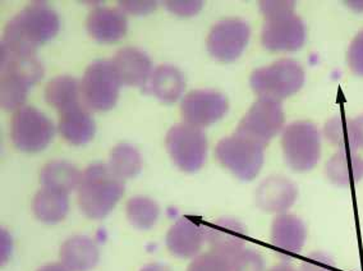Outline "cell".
Wrapping results in <instances>:
<instances>
[{
    "mask_svg": "<svg viewBox=\"0 0 363 271\" xmlns=\"http://www.w3.org/2000/svg\"><path fill=\"white\" fill-rule=\"evenodd\" d=\"M229 110V101L221 92L215 90L191 91L183 97L182 116L184 122L205 128L224 118Z\"/></svg>",
    "mask_w": 363,
    "mask_h": 271,
    "instance_id": "cell-13",
    "label": "cell"
},
{
    "mask_svg": "<svg viewBox=\"0 0 363 271\" xmlns=\"http://www.w3.org/2000/svg\"><path fill=\"white\" fill-rule=\"evenodd\" d=\"M230 261L233 271H266L265 258L253 248L245 247Z\"/></svg>",
    "mask_w": 363,
    "mask_h": 271,
    "instance_id": "cell-31",
    "label": "cell"
},
{
    "mask_svg": "<svg viewBox=\"0 0 363 271\" xmlns=\"http://www.w3.org/2000/svg\"><path fill=\"white\" fill-rule=\"evenodd\" d=\"M269 271H299L298 269H296L293 265L289 262H280V264L272 266V269Z\"/></svg>",
    "mask_w": 363,
    "mask_h": 271,
    "instance_id": "cell-40",
    "label": "cell"
},
{
    "mask_svg": "<svg viewBox=\"0 0 363 271\" xmlns=\"http://www.w3.org/2000/svg\"><path fill=\"white\" fill-rule=\"evenodd\" d=\"M46 103L57 109L59 114L82 103L81 84L71 76L52 78L44 90Z\"/></svg>",
    "mask_w": 363,
    "mask_h": 271,
    "instance_id": "cell-25",
    "label": "cell"
},
{
    "mask_svg": "<svg viewBox=\"0 0 363 271\" xmlns=\"http://www.w3.org/2000/svg\"><path fill=\"white\" fill-rule=\"evenodd\" d=\"M187 271H233V269L230 258L208 251L196 256L189 265Z\"/></svg>",
    "mask_w": 363,
    "mask_h": 271,
    "instance_id": "cell-30",
    "label": "cell"
},
{
    "mask_svg": "<svg viewBox=\"0 0 363 271\" xmlns=\"http://www.w3.org/2000/svg\"><path fill=\"white\" fill-rule=\"evenodd\" d=\"M206 242V226L189 218L177 220L169 228L165 243L169 252L179 258H195Z\"/></svg>",
    "mask_w": 363,
    "mask_h": 271,
    "instance_id": "cell-17",
    "label": "cell"
},
{
    "mask_svg": "<svg viewBox=\"0 0 363 271\" xmlns=\"http://www.w3.org/2000/svg\"><path fill=\"white\" fill-rule=\"evenodd\" d=\"M86 28L92 39L111 44L123 39L128 30V22L125 14L118 8L96 7L87 16Z\"/></svg>",
    "mask_w": 363,
    "mask_h": 271,
    "instance_id": "cell-19",
    "label": "cell"
},
{
    "mask_svg": "<svg viewBox=\"0 0 363 271\" xmlns=\"http://www.w3.org/2000/svg\"><path fill=\"white\" fill-rule=\"evenodd\" d=\"M280 145L286 165L296 173H308L321 160L323 135L311 121L289 123L281 132Z\"/></svg>",
    "mask_w": 363,
    "mask_h": 271,
    "instance_id": "cell-4",
    "label": "cell"
},
{
    "mask_svg": "<svg viewBox=\"0 0 363 271\" xmlns=\"http://www.w3.org/2000/svg\"><path fill=\"white\" fill-rule=\"evenodd\" d=\"M347 63L354 76L363 78V30L350 41L347 52Z\"/></svg>",
    "mask_w": 363,
    "mask_h": 271,
    "instance_id": "cell-33",
    "label": "cell"
},
{
    "mask_svg": "<svg viewBox=\"0 0 363 271\" xmlns=\"http://www.w3.org/2000/svg\"><path fill=\"white\" fill-rule=\"evenodd\" d=\"M265 149L264 145L234 132L216 143L215 157L237 179L250 182L257 178L264 167Z\"/></svg>",
    "mask_w": 363,
    "mask_h": 271,
    "instance_id": "cell-6",
    "label": "cell"
},
{
    "mask_svg": "<svg viewBox=\"0 0 363 271\" xmlns=\"http://www.w3.org/2000/svg\"><path fill=\"white\" fill-rule=\"evenodd\" d=\"M157 1H152V0H122L118 1V9H121L124 14H143L151 13L152 11H155L157 7Z\"/></svg>",
    "mask_w": 363,
    "mask_h": 271,
    "instance_id": "cell-36",
    "label": "cell"
},
{
    "mask_svg": "<svg viewBox=\"0 0 363 271\" xmlns=\"http://www.w3.org/2000/svg\"><path fill=\"white\" fill-rule=\"evenodd\" d=\"M44 76L35 55L17 57L0 52V105L8 111L25 106L28 91Z\"/></svg>",
    "mask_w": 363,
    "mask_h": 271,
    "instance_id": "cell-3",
    "label": "cell"
},
{
    "mask_svg": "<svg viewBox=\"0 0 363 271\" xmlns=\"http://www.w3.org/2000/svg\"><path fill=\"white\" fill-rule=\"evenodd\" d=\"M122 84L130 87H145L154 72L152 63L146 52L137 48H123L111 59Z\"/></svg>",
    "mask_w": 363,
    "mask_h": 271,
    "instance_id": "cell-18",
    "label": "cell"
},
{
    "mask_svg": "<svg viewBox=\"0 0 363 271\" xmlns=\"http://www.w3.org/2000/svg\"><path fill=\"white\" fill-rule=\"evenodd\" d=\"M99 248L86 236H73L60 247V264L68 271H90L98 265Z\"/></svg>",
    "mask_w": 363,
    "mask_h": 271,
    "instance_id": "cell-22",
    "label": "cell"
},
{
    "mask_svg": "<svg viewBox=\"0 0 363 271\" xmlns=\"http://www.w3.org/2000/svg\"><path fill=\"white\" fill-rule=\"evenodd\" d=\"M124 181L105 162H92L82 172L77 188L78 206L90 219H103L124 194Z\"/></svg>",
    "mask_w": 363,
    "mask_h": 271,
    "instance_id": "cell-2",
    "label": "cell"
},
{
    "mask_svg": "<svg viewBox=\"0 0 363 271\" xmlns=\"http://www.w3.org/2000/svg\"><path fill=\"white\" fill-rule=\"evenodd\" d=\"M146 89L150 94L164 103H175L186 89L184 76L174 65H162L156 67Z\"/></svg>",
    "mask_w": 363,
    "mask_h": 271,
    "instance_id": "cell-23",
    "label": "cell"
},
{
    "mask_svg": "<svg viewBox=\"0 0 363 271\" xmlns=\"http://www.w3.org/2000/svg\"><path fill=\"white\" fill-rule=\"evenodd\" d=\"M286 128V113L280 101L259 97L240 119L235 132L267 146Z\"/></svg>",
    "mask_w": 363,
    "mask_h": 271,
    "instance_id": "cell-9",
    "label": "cell"
},
{
    "mask_svg": "<svg viewBox=\"0 0 363 271\" xmlns=\"http://www.w3.org/2000/svg\"><path fill=\"white\" fill-rule=\"evenodd\" d=\"M164 6L172 13L181 16V17H191L195 16L202 8V1L199 0H169L164 1Z\"/></svg>",
    "mask_w": 363,
    "mask_h": 271,
    "instance_id": "cell-35",
    "label": "cell"
},
{
    "mask_svg": "<svg viewBox=\"0 0 363 271\" xmlns=\"http://www.w3.org/2000/svg\"><path fill=\"white\" fill-rule=\"evenodd\" d=\"M306 71L296 59L281 58L261 67L250 76V84L259 97L283 101L303 89Z\"/></svg>",
    "mask_w": 363,
    "mask_h": 271,
    "instance_id": "cell-5",
    "label": "cell"
},
{
    "mask_svg": "<svg viewBox=\"0 0 363 271\" xmlns=\"http://www.w3.org/2000/svg\"><path fill=\"white\" fill-rule=\"evenodd\" d=\"M345 4L357 13H363V0H350V1H345Z\"/></svg>",
    "mask_w": 363,
    "mask_h": 271,
    "instance_id": "cell-39",
    "label": "cell"
},
{
    "mask_svg": "<svg viewBox=\"0 0 363 271\" xmlns=\"http://www.w3.org/2000/svg\"><path fill=\"white\" fill-rule=\"evenodd\" d=\"M165 145L175 165L186 173H195L206 162L208 137L203 129L189 123H178L169 129Z\"/></svg>",
    "mask_w": 363,
    "mask_h": 271,
    "instance_id": "cell-8",
    "label": "cell"
},
{
    "mask_svg": "<svg viewBox=\"0 0 363 271\" xmlns=\"http://www.w3.org/2000/svg\"><path fill=\"white\" fill-rule=\"evenodd\" d=\"M307 240L305 221L294 214L277 215L270 228V242L283 262H291L301 255Z\"/></svg>",
    "mask_w": 363,
    "mask_h": 271,
    "instance_id": "cell-14",
    "label": "cell"
},
{
    "mask_svg": "<svg viewBox=\"0 0 363 271\" xmlns=\"http://www.w3.org/2000/svg\"><path fill=\"white\" fill-rule=\"evenodd\" d=\"M58 31L57 12L44 1H35L8 22L0 52L17 57L35 55V50L52 40Z\"/></svg>",
    "mask_w": 363,
    "mask_h": 271,
    "instance_id": "cell-1",
    "label": "cell"
},
{
    "mask_svg": "<svg viewBox=\"0 0 363 271\" xmlns=\"http://www.w3.org/2000/svg\"><path fill=\"white\" fill-rule=\"evenodd\" d=\"M352 122H353V127H354V132H356L358 150H363V114H359L356 118H353Z\"/></svg>",
    "mask_w": 363,
    "mask_h": 271,
    "instance_id": "cell-37",
    "label": "cell"
},
{
    "mask_svg": "<svg viewBox=\"0 0 363 271\" xmlns=\"http://www.w3.org/2000/svg\"><path fill=\"white\" fill-rule=\"evenodd\" d=\"M321 135L323 140L337 151H359L353 122L347 116L340 114L331 116L325 123Z\"/></svg>",
    "mask_w": 363,
    "mask_h": 271,
    "instance_id": "cell-27",
    "label": "cell"
},
{
    "mask_svg": "<svg viewBox=\"0 0 363 271\" xmlns=\"http://www.w3.org/2000/svg\"><path fill=\"white\" fill-rule=\"evenodd\" d=\"M79 84L82 103L90 111L113 109L122 86L113 62L108 59L92 62L86 68Z\"/></svg>",
    "mask_w": 363,
    "mask_h": 271,
    "instance_id": "cell-7",
    "label": "cell"
},
{
    "mask_svg": "<svg viewBox=\"0 0 363 271\" xmlns=\"http://www.w3.org/2000/svg\"><path fill=\"white\" fill-rule=\"evenodd\" d=\"M58 132L67 143L81 146L94 138L96 126L90 110L79 104L59 114Z\"/></svg>",
    "mask_w": 363,
    "mask_h": 271,
    "instance_id": "cell-21",
    "label": "cell"
},
{
    "mask_svg": "<svg viewBox=\"0 0 363 271\" xmlns=\"http://www.w3.org/2000/svg\"><path fill=\"white\" fill-rule=\"evenodd\" d=\"M38 271H68L63 265L60 264H48L44 265L43 267H40Z\"/></svg>",
    "mask_w": 363,
    "mask_h": 271,
    "instance_id": "cell-41",
    "label": "cell"
},
{
    "mask_svg": "<svg viewBox=\"0 0 363 271\" xmlns=\"http://www.w3.org/2000/svg\"><path fill=\"white\" fill-rule=\"evenodd\" d=\"M298 187L286 175H270L256 189L255 200L261 211L266 214L289 213L298 200Z\"/></svg>",
    "mask_w": 363,
    "mask_h": 271,
    "instance_id": "cell-15",
    "label": "cell"
},
{
    "mask_svg": "<svg viewBox=\"0 0 363 271\" xmlns=\"http://www.w3.org/2000/svg\"><path fill=\"white\" fill-rule=\"evenodd\" d=\"M325 175L337 187H353L363 179V157L357 151H335L325 164Z\"/></svg>",
    "mask_w": 363,
    "mask_h": 271,
    "instance_id": "cell-20",
    "label": "cell"
},
{
    "mask_svg": "<svg viewBox=\"0 0 363 271\" xmlns=\"http://www.w3.org/2000/svg\"><path fill=\"white\" fill-rule=\"evenodd\" d=\"M251 39V26L237 17L219 21L208 33L206 46L216 60L230 63L240 58Z\"/></svg>",
    "mask_w": 363,
    "mask_h": 271,
    "instance_id": "cell-11",
    "label": "cell"
},
{
    "mask_svg": "<svg viewBox=\"0 0 363 271\" xmlns=\"http://www.w3.org/2000/svg\"><path fill=\"white\" fill-rule=\"evenodd\" d=\"M125 213L132 226L140 231H149L159 219L160 207L152 199L135 196L127 202Z\"/></svg>",
    "mask_w": 363,
    "mask_h": 271,
    "instance_id": "cell-29",
    "label": "cell"
},
{
    "mask_svg": "<svg viewBox=\"0 0 363 271\" xmlns=\"http://www.w3.org/2000/svg\"><path fill=\"white\" fill-rule=\"evenodd\" d=\"M69 210L68 194L41 188L33 200L35 216L46 224H57L65 219Z\"/></svg>",
    "mask_w": 363,
    "mask_h": 271,
    "instance_id": "cell-26",
    "label": "cell"
},
{
    "mask_svg": "<svg viewBox=\"0 0 363 271\" xmlns=\"http://www.w3.org/2000/svg\"><path fill=\"white\" fill-rule=\"evenodd\" d=\"M307 40L305 21L296 12L265 20L261 31V44L272 52L301 50Z\"/></svg>",
    "mask_w": 363,
    "mask_h": 271,
    "instance_id": "cell-12",
    "label": "cell"
},
{
    "mask_svg": "<svg viewBox=\"0 0 363 271\" xmlns=\"http://www.w3.org/2000/svg\"><path fill=\"white\" fill-rule=\"evenodd\" d=\"M140 271H172V269L167 265L160 264V262H152V264L143 266Z\"/></svg>",
    "mask_w": 363,
    "mask_h": 271,
    "instance_id": "cell-38",
    "label": "cell"
},
{
    "mask_svg": "<svg viewBox=\"0 0 363 271\" xmlns=\"http://www.w3.org/2000/svg\"><path fill=\"white\" fill-rule=\"evenodd\" d=\"M247 228L240 220L223 216L206 226V243L210 251L232 258L246 247Z\"/></svg>",
    "mask_w": 363,
    "mask_h": 271,
    "instance_id": "cell-16",
    "label": "cell"
},
{
    "mask_svg": "<svg viewBox=\"0 0 363 271\" xmlns=\"http://www.w3.org/2000/svg\"><path fill=\"white\" fill-rule=\"evenodd\" d=\"M259 12L265 20L281 14L296 12V1L292 0H262L259 3Z\"/></svg>",
    "mask_w": 363,
    "mask_h": 271,
    "instance_id": "cell-34",
    "label": "cell"
},
{
    "mask_svg": "<svg viewBox=\"0 0 363 271\" xmlns=\"http://www.w3.org/2000/svg\"><path fill=\"white\" fill-rule=\"evenodd\" d=\"M82 173L71 162L52 160L48 162L40 173L41 187L69 194L77 189Z\"/></svg>",
    "mask_w": 363,
    "mask_h": 271,
    "instance_id": "cell-24",
    "label": "cell"
},
{
    "mask_svg": "<svg viewBox=\"0 0 363 271\" xmlns=\"http://www.w3.org/2000/svg\"><path fill=\"white\" fill-rule=\"evenodd\" d=\"M108 165L114 175L121 179H130L136 177L143 168V157L138 150L128 143H119L111 150Z\"/></svg>",
    "mask_w": 363,
    "mask_h": 271,
    "instance_id": "cell-28",
    "label": "cell"
},
{
    "mask_svg": "<svg viewBox=\"0 0 363 271\" xmlns=\"http://www.w3.org/2000/svg\"><path fill=\"white\" fill-rule=\"evenodd\" d=\"M299 271H337V261L324 251L307 253L299 265Z\"/></svg>",
    "mask_w": 363,
    "mask_h": 271,
    "instance_id": "cell-32",
    "label": "cell"
},
{
    "mask_svg": "<svg viewBox=\"0 0 363 271\" xmlns=\"http://www.w3.org/2000/svg\"><path fill=\"white\" fill-rule=\"evenodd\" d=\"M55 126L40 110L25 105L14 111L11 137L14 146L23 153H40L49 146L55 135Z\"/></svg>",
    "mask_w": 363,
    "mask_h": 271,
    "instance_id": "cell-10",
    "label": "cell"
}]
</instances>
